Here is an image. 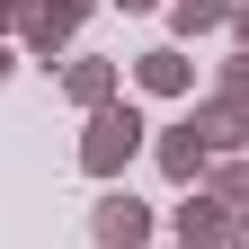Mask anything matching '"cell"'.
Instances as JSON below:
<instances>
[{
	"mask_svg": "<svg viewBox=\"0 0 249 249\" xmlns=\"http://www.w3.org/2000/svg\"><path fill=\"white\" fill-rule=\"evenodd\" d=\"M169 231H178V249H231V231H240V213H231L223 196H187V205L169 213Z\"/></svg>",
	"mask_w": 249,
	"mask_h": 249,
	"instance_id": "2",
	"label": "cell"
},
{
	"mask_svg": "<svg viewBox=\"0 0 249 249\" xmlns=\"http://www.w3.org/2000/svg\"><path fill=\"white\" fill-rule=\"evenodd\" d=\"M116 9H151V0H116Z\"/></svg>",
	"mask_w": 249,
	"mask_h": 249,
	"instance_id": "17",
	"label": "cell"
},
{
	"mask_svg": "<svg viewBox=\"0 0 249 249\" xmlns=\"http://www.w3.org/2000/svg\"><path fill=\"white\" fill-rule=\"evenodd\" d=\"M231 27V0H169V36H213Z\"/></svg>",
	"mask_w": 249,
	"mask_h": 249,
	"instance_id": "9",
	"label": "cell"
},
{
	"mask_svg": "<svg viewBox=\"0 0 249 249\" xmlns=\"http://www.w3.org/2000/svg\"><path fill=\"white\" fill-rule=\"evenodd\" d=\"M231 249H249V213H240V231H231Z\"/></svg>",
	"mask_w": 249,
	"mask_h": 249,
	"instance_id": "14",
	"label": "cell"
},
{
	"mask_svg": "<svg viewBox=\"0 0 249 249\" xmlns=\"http://www.w3.org/2000/svg\"><path fill=\"white\" fill-rule=\"evenodd\" d=\"M213 98H240V107H249V53L223 62V89H213Z\"/></svg>",
	"mask_w": 249,
	"mask_h": 249,
	"instance_id": "11",
	"label": "cell"
},
{
	"mask_svg": "<svg viewBox=\"0 0 249 249\" xmlns=\"http://www.w3.org/2000/svg\"><path fill=\"white\" fill-rule=\"evenodd\" d=\"M205 196H223L231 213H249V160H213V187Z\"/></svg>",
	"mask_w": 249,
	"mask_h": 249,
	"instance_id": "10",
	"label": "cell"
},
{
	"mask_svg": "<svg viewBox=\"0 0 249 249\" xmlns=\"http://www.w3.org/2000/svg\"><path fill=\"white\" fill-rule=\"evenodd\" d=\"M62 98H71V107H89V116H98V107H116V62L80 53L71 71H62Z\"/></svg>",
	"mask_w": 249,
	"mask_h": 249,
	"instance_id": "8",
	"label": "cell"
},
{
	"mask_svg": "<svg viewBox=\"0 0 249 249\" xmlns=\"http://www.w3.org/2000/svg\"><path fill=\"white\" fill-rule=\"evenodd\" d=\"M151 151H160V169H169L178 187H196V178H205V160H213V151H205V134H196V124H187V116H178L169 134L151 142Z\"/></svg>",
	"mask_w": 249,
	"mask_h": 249,
	"instance_id": "7",
	"label": "cell"
},
{
	"mask_svg": "<svg viewBox=\"0 0 249 249\" xmlns=\"http://www.w3.org/2000/svg\"><path fill=\"white\" fill-rule=\"evenodd\" d=\"M0 9H18V18H27V9H36V0H0Z\"/></svg>",
	"mask_w": 249,
	"mask_h": 249,
	"instance_id": "15",
	"label": "cell"
},
{
	"mask_svg": "<svg viewBox=\"0 0 249 249\" xmlns=\"http://www.w3.org/2000/svg\"><path fill=\"white\" fill-rule=\"evenodd\" d=\"M9 71H18V53H9V45H0V80H9Z\"/></svg>",
	"mask_w": 249,
	"mask_h": 249,
	"instance_id": "13",
	"label": "cell"
},
{
	"mask_svg": "<svg viewBox=\"0 0 249 249\" xmlns=\"http://www.w3.org/2000/svg\"><path fill=\"white\" fill-rule=\"evenodd\" d=\"M89 9H98V0H36V9L18 18V36H27V53H45V62H53L62 45H71V27H80Z\"/></svg>",
	"mask_w": 249,
	"mask_h": 249,
	"instance_id": "3",
	"label": "cell"
},
{
	"mask_svg": "<svg viewBox=\"0 0 249 249\" xmlns=\"http://www.w3.org/2000/svg\"><path fill=\"white\" fill-rule=\"evenodd\" d=\"M134 80L151 89V98H187V89H196V62H187L178 45H151V53H134Z\"/></svg>",
	"mask_w": 249,
	"mask_h": 249,
	"instance_id": "6",
	"label": "cell"
},
{
	"mask_svg": "<svg viewBox=\"0 0 249 249\" xmlns=\"http://www.w3.org/2000/svg\"><path fill=\"white\" fill-rule=\"evenodd\" d=\"M89 223H98V249H151V205L142 196H98V213H89Z\"/></svg>",
	"mask_w": 249,
	"mask_h": 249,
	"instance_id": "4",
	"label": "cell"
},
{
	"mask_svg": "<svg viewBox=\"0 0 249 249\" xmlns=\"http://www.w3.org/2000/svg\"><path fill=\"white\" fill-rule=\"evenodd\" d=\"M9 27H18V9H0V36H9Z\"/></svg>",
	"mask_w": 249,
	"mask_h": 249,
	"instance_id": "16",
	"label": "cell"
},
{
	"mask_svg": "<svg viewBox=\"0 0 249 249\" xmlns=\"http://www.w3.org/2000/svg\"><path fill=\"white\" fill-rule=\"evenodd\" d=\"M187 124L205 134V151H213V160L249 142V107H240V98H205V107H187Z\"/></svg>",
	"mask_w": 249,
	"mask_h": 249,
	"instance_id": "5",
	"label": "cell"
},
{
	"mask_svg": "<svg viewBox=\"0 0 249 249\" xmlns=\"http://www.w3.org/2000/svg\"><path fill=\"white\" fill-rule=\"evenodd\" d=\"M231 36H240V53H249V0H231Z\"/></svg>",
	"mask_w": 249,
	"mask_h": 249,
	"instance_id": "12",
	"label": "cell"
},
{
	"mask_svg": "<svg viewBox=\"0 0 249 249\" xmlns=\"http://www.w3.org/2000/svg\"><path fill=\"white\" fill-rule=\"evenodd\" d=\"M142 134H151V124H142V107H134V98L98 107V116H89V134H80V169H89V178H116V169L142 151Z\"/></svg>",
	"mask_w": 249,
	"mask_h": 249,
	"instance_id": "1",
	"label": "cell"
}]
</instances>
